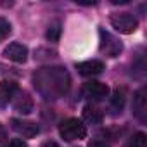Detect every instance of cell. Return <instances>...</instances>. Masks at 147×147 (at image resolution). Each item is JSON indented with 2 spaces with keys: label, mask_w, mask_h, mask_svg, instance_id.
<instances>
[{
  "label": "cell",
  "mask_w": 147,
  "mask_h": 147,
  "mask_svg": "<svg viewBox=\"0 0 147 147\" xmlns=\"http://www.w3.org/2000/svg\"><path fill=\"white\" fill-rule=\"evenodd\" d=\"M33 85L42 97L47 100H54L64 97L71 87L69 73L61 66H47L40 67L33 75Z\"/></svg>",
  "instance_id": "1"
},
{
  "label": "cell",
  "mask_w": 147,
  "mask_h": 147,
  "mask_svg": "<svg viewBox=\"0 0 147 147\" xmlns=\"http://www.w3.org/2000/svg\"><path fill=\"white\" fill-rule=\"evenodd\" d=\"M59 135L66 140V142H73V140H82L87 137V126L83 125L82 119L78 118H67L59 125Z\"/></svg>",
  "instance_id": "2"
},
{
  "label": "cell",
  "mask_w": 147,
  "mask_h": 147,
  "mask_svg": "<svg viewBox=\"0 0 147 147\" xmlns=\"http://www.w3.org/2000/svg\"><path fill=\"white\" fill-rule=\"evenodd\" d=\"M111 24L116 31L123 33V35H130L138 28V21L135 16H131L130 12H116L111 16Z\"/></svg>",
  "instance_id": "3"
},
{
  "label": "cell",
  "mask_w": 147,
  "mask_h": 147,
  "mask_svg": "<svg viewBox=\"0 0 147 147\" xmlns=\"http://www.w3.org/2000/svg\"><path fill=\"white\" fill-rule=\"evenodd\" d=\"M99 36H100V52L106 54L107 57H118L123 52V43L113 33H109L106 30H100Z\"/></svg>",
  "instance_id": "4"
},
{
  "label": "cell",
  "mask_w": 147,
  "mask_h": 147,
  "mask_svg": "<svg viewBox=\"0 0 147 147\" xmlns=\"http://www.w3.org/2000/svg\"><path fill=\"white\" fill-rule=\"evenodd\" d=\"M131 111H133V116L138 121H142V123L147 121V90H145V87H142L135 92Z\"/></svg>",
  "instance_id": "5"
},
{
  "label": "cell",
  "mask_w": 147,
  "mask_h": 147,
  "mask_svg": "<svg viewBox=\"0 0 147 147\" xmlns=\"http://www.w3.org/2000/svg\"><path fill=\"white\" fill-rule=\"evenodd\" d=\"M83 95L87 99H90V100H95V102L97 100H104L109 95V88H107L106 83L92 80V82H87L83 85Z\"/></svg>",
  "instance_id": "6"
},
{
  "label": "cell",
  "mask_w": 147,
  "mask_h": 147,
  "mask_svg": "<svg viewBox=\"0 0 147 147\" xmlns=\"http://www.w3.org/2000/svg\"><path fill=\"white\" fill-rule=\"evenodd\" d=\"M11 126H12V130H14L18 135H21V137H24V138H33V137H36L38 131H40V128H38L36 123L26 121V119H18V118H14V119L11 121Z\"/></svg>",
  "instance_id": "7"
},
{
  "label": "cell",
  "mask_w": 147,
  "mask_h": 147,
  "mask_svg": "<svg viewBox=\"0 0 147 147\" xmlns=\"http://www.w3.org/2000/svg\"><path fill=\"white\" fill-rule=\"evenodd\" d=\"M4 57L9 59V61H12V62L23 64V62H26V59H28V49H26L23 43H18V42L9 43V45L4 49Z\"/></svg>",
  "instance_id": "8"
},
{
  "label": "cell",
  "mask_w": 147,
  "mask_h": 147,
  "mask_svg": "<svg viewBox=\"0 0 147 147\" xmlns=\"http://www.w3.org/2000/svg\"><path fill=\"white\" fill-rule=\"evenodd\" d=\"M12 106H14L16 111H19V113H23V114H28V113L33 111V99L30 97L28 92L18 88V92H16L14 97H12Z\"/></svg>",
  "instance_id": "9"
},
{
  "label": "cell",
  "mask_w": 147,
  "mask_h": 147,
  "mask_svg": "<svg viewBox=\"0 0 147 147\" xmlns=\"http://www.w3.org/2000/svg\"><path fill=\"white\" fill-rule=\"evenodd\" d=\"M78 73L82 76H97L104 71V62L102 61H97V59H92V61H83L76 66Z\"/></svg>",
  "instance_id": "10"
},
{
  "label": "cell",
  "mask_w": 147,
  "mask_h": 147,
  "mask_svg": "<svg viewBox=\"0 0 147 147\" xmlns=\"http://www.w3.org/2000/svg\"><path fill=\"white\" fill-rule=\"evenodd\" d=\"M16 92H18V85L14 82H9V80L0 82V109L7 107L9 102H12V97Z\"/></svg>",
  "instance_id": "11"
},
{
  "label": "cell",
  "mask_w": 147,
  "mask_h": 147,
  "mask_svg": "<svg viewBox=\"0 0 147 147\" xmlns=\"http://www.w3.org/2000/svg\"><path fill=\"white\" fill-rule=\"evenodd\" d=\"M125 102H126V92L125 88H118L114 90L111 100H109V107L113 111V114H121L123 107H125Z\"/></svg>",
  "instance_id": "12"
},
{
  "label": "cell",
  "mask_w": 147,
  "mask_h": 147,
  "mask_svg": "<svg viewBox=\"0 0 147 147\" xmlns=\"http://www.w3.org/2000/svg\"><path fill=\"white\" fill-rule=\"evenodd\" d=\"M83 118H85V121L87 123H92V125H99V123H102V113L97 109V107H94V106H87L85 109H83Z\"/></svg>",
  "instance_id": "13"
},
{
  "label": "cell",
  "mask_w": 147,
  "mask_h": 147,
  "mask_svg": "<svg viewBox=\"0 0 147 147\" xmlns=\"http://www.w3.org/2000/svg\"><path fill=\"white\" fill-rule=\"evenodd\" d=\"M145 144H147L145 133H144V131H137L133 137H130V138L126 140V144H125L123 147H145Z\"/></svg>",
  "instance_id": "14"
},
{
  "label": "cell",
  "mask_w": 147,
  "mask_h": 147,
  "mask_svg": "<svg viewBox=\"0 0 147 147\" xmlns=\"http://www.w3.org/2000/svg\"><path fill=\"white\" fill-rule=\"evenodd\" d=\"M59 35H61V24L59 23H54L52 26H49V30H47V40L57 42L59 40Z\"/></svg>",
  "instance_id": "15"
},
{
  "label": "cell",
  "mask_w": 147,
  "mask_h": 147,
  "mask_svg": "<svg viewBox=\"0 0 147 147\" xmlns=\"http://www.w3.org/2000/svg\"><path fill=\"white\" fill-rule=\"evenodd\" d=\"M11 31H12L11 23H9L7 19H4V18H0V40L7 38V36L11 35Z\"/></svg>",
  "instance_id": "16"
},
{
  "label": "cell",
  "mask_w": 147,
  "mask_h": 147,
  "mask_svg": "<svg viewBox=\"0 0 147 147\" xmlns=\"http://www.w3.org/2000/svg\"><path fill=\"white\" fill-rule=\"evenodd\" d=\"M5 147H28V145H26L24 140H21V138H14V140H11Z\"/></svg>",
  "instance_id": "17"
},
{
  "label": "cell",
  "mask_w": 147,
  "mask_h": 147,
  "mask_svg": "<svg viewBox=\"0 0 147 147\" xmlns=\"http://www.w3.org/2000/svg\"><path fill=\"white\" fill-rule=\"evenodd\" d=\"M5 140H7V131H5V128L2 125H0V147L5 145Z\"/></svg>",
  "instance_id": "18"
},
{
  "label": "cell",
  "mask_w": 147,
  "mask_h": 147,
  "mask_svg": "<svg viewBox=\"0 0 147 147\" xmlns=\"http://www.w3.org/2000/svg\"><path fill=\"white\" fill-rule=\"evenodd\" d=\"M88 147H109V145H107V144H104V142H99V140H97V142H92Z\"/></svg>",
  "instance_id": "19"
},
{
  "label": "cell",
  "mask_w": 147,
  "mask_h": 147,
  "mask_svg": "<svg viewBox=\"0 0 147 147\" xmlns=\"http://www.w3.org/2000/svg\"><path fill=\"white\" fill-rule=\"evenodd\" d=\"M43 147H59V145H57L55 142H47V144H45Z\"/></svg>",
  "instance_id": "20"
}]
</instances>
